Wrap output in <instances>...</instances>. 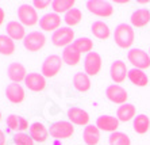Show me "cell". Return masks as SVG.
I'll use <instances>...</instances> for the list:
<instances>
[{"label":"cell","instance_id":"obj_1","mask_svg":"<svg viewBox=\"0 0 150 145\" xmlns=\"http://www.w3.org/2000/svg\"><path fill=\"white\" fill-rule=\"evenodd\" d=\"M134 39H135V31H134V27L131 25H129V23H120V25H118L115 27L114 41H115V43L119 48L129 49L134 43Z\"/></svg>","mask_w":150,"mask_h":145},{"label":"cell","instance_id":"obj_2","mask_svg":"<svg viewBox=\"0 0 150 145\" xmlns=\"http://www.w3.org/2000/svg\"><path fill=\"white\" fill-rule=\"evenodd\" d=\"M127 60L129 63L133 65L137 69H141V71H145V69H149L150 68V56L147 52L142 49H138V48H134V49H130L129 53H127Z\"/></svg>","mask_w":150,"mask_h":145},{"label":"cell","instance_id":"obj_3","mask_svg":"<svg viewBox=\"0 0 150 145\" xmlns=\"http://www.w3.org/2000/svg\"><path fill=\"white\" fill-rule=\"evenodd\" d=\"M49 133L53 138L65 140V138H69L73 136L74 127L73 124H70L69 121H57V122L50 125Z\"/></svg>","mask_w":150,"mask_h":145},{"label":"cell","instance_id":"obj_4","mask_svg":"<svg viewBox=\"0 0 150 145\" xmlns=\"http://www.w3.org/2000/svg\"><path fill=\"white\" fill-rule=\"evenodd\" d=\"M74 42V31L72 27H59L57 31L53 33L52 43L57 48H67Z\"/></svg>","mask_w":150,"mask_h":145},{"label":"cell","instance_id":"obj_5","mask_svg":"<svg viewBox=\"0 0 150 145\" xmlns=\"http://www.w3.org/2000/svg\"><path fill=\"white\" fill-rule=\"evenodd\" d=\"M87 10L91 14L100 16V18H108L114 14V7L110 1H104V0H89L85 4Z\"/></svg>","mask_w":150,"mask_h":145},{"label":"cell","instance_id":"obj_6","mask_svg":"<svg viewBox=\"0 0 150 145\" xmlns=\"http://www.w3.org/2000/svg\"><path fill=\"white\" fill-rule=\"evenodd\" d=\"M62 58L57 54H50L45 58V61L42 63V68H41V73L45 77H54L56 75H58V72L61 71L62 67Z\"/></svg>","mask_w":150,"mask_h":145},{"label":"cell","instance_id":"obj_7","mask_svg":"<svg viewBox=\"0 0 150 145\" xmlns=\"http://www.w3.org/2000/svg\"><path fill=\"white\" fill-rule=\"evenodd\" d=\"M18 19L23 26H35L39 23L38 12L33 4H22L18 8Z\"/></svg>","mask_w":150,"mask_h":145},{"label":"cell","instance_id":"obj_8","mask_svg":"<svg viewBox=\"0 0 150 145\" xmlns=\"http://www.w3.org/2000/svg\"><path fill=\"white\" fill-rule=\"evenodd\" d=\"M45 43H46V37L42 31L28 33L26 38L23 39V46L26 48V50L31 52V53L39 52L45 46Z\"/></svg>","mask_w":150,"mask_h":145},{"label":"cell","instance_id":"obj_9","mask_svg":"<svg viewBox=\"0 0 150 145\" xmlns=\"http://www.w3.org/2000/svg\"><path fill=\"white\" fill-rule=\"evenodd\" d=\"M105 96L110 102L115 103V104H125L127 103V98H129V94L126 91L125 87L119 84H112L108 85L107 90H105Z\"/></svg>","mask_w":150,"mask_h":145},{"label":"cell","instance_id":"obj_10","mask_svg":"<svg viewBox=\"0 0 150 145\" xmlns=\"http://www.w3.org/2000/svg\"><path fill=\"white\" fill-rule=\"evenodd\" d=\"M101 69V57L96 52L88 53L84 58V72L88 76H96Z\"/></svg>","mask_w":150,"mask_h":145},{"label":"cell","instance_id":"obj_11","mask_svg":"<svg viewBox=\"0 0 150 145\" xmlns=\"http://www.w3.org/2000/svg\"><path fill=\"white\" fill-rule=\"evenodd\" d=\"M39 27L43 31H57L61 27V16L56 12H47L39 19Z\"/></svg>","mask_w":150,"mask_h":145},{"label":"cell","instance_id":"obj_12","mask_svg":"<svg viewBox=\"0 0 150 145\" xmlns=\"http://www.w3.org/2000/svg\"><path fill=\"white\" fill-rule=\"evenodd\" d=\"M110 75H111L112 82L115 84H120L126 80V77L129 76V69L126 67V64L122 60H116L111 64L110 68Z\"/></svg>","mask_w":150,"mask_h":145},{"label":"cell","instance_id":"obj_13","mask_svg":"<svg viewBox=\"0 0 150 145\" xmlns=\"http://www.w3.org/2000/svg\"><path fill=\"white\" fill-rule=\"evenodd\" d=\"M25 85L33 92H41L46 88V77L42 73H28L25 80Z\"/></svg>","mask_w":150,"mask_h":145},{"label":"cell","instance_id":"obj_14","mask_svg":"<svg viewBox=\"0 0 150 145\" xmlns=\"http://www.w3.org/2000/svg\"><path fill=\"white\" fill-rule=\"evenodd\" d=\"M68 118H69L70 124L79 125V126H88L89 119H91L89 114L80 107H70L68 110Z\"/></svg>","mask_w":150,"mask_h":145},{"label":"cell","instance_id":"obj_15","mask_svg":"<svg viewBox=\"0 0 150 145\" xmlns=\"http://www.w3.org/2000/svg\"><path fill=\"white\" fill-rule=\"evenodd\" d=\"M7 75H8V77H10L11 83H18L19 84L21 82H25L28 73L23 64L11 63L7 68Z\"/></svg>","mask_w":150,"mask_h":145},{"label":"cell","instance_id":"obj_16","mask_svg":"<svg viewBox=\"0 0 150 145\" xmlns=\"http://www.w3.org/2000/svg\"><path fill=\"white\" fill-rule=\"evenodd\" d=\"M6 96H7V99L10 100L11 103L18 104V103H22L25 100L26 94L21 84H18V83H10V84L6 87Z\"/></svg>","mask_w":150,"mask_h":145},{"label":"cell","instance_id":"obj_17","mask_svg":"<svg viewBox=\"0 0 150 145\" xmlns=\"http://www.w3.org/2000/svg\"><path fill=\"white\" fill-rule=\"evenodd\" d=\"M7 127L11 129L15 133H25L27 129H30L28 126V121L25 117H21V115H15V114H11L7 117Z\"/></svg>","mask_w":150,"mask_h":145},{"label":"cell","instance_id":"obj_18","mask_svg":"<svg viewBox=\"0 0 150 145\" xmlns=\"http://www.w3.org/2000/svg\"><path fill=\"white\" fill-rule=\"evenodd\" d=\"M96 126L100 131H108V133H115L119 126V119L112 115H100L96 119Z\"/></svg>","mask_w":150,"mask_h":145},{"label":"cell","instance_id":"obj_19","mask_svg":"<svg viewBox=\"0 0 150 145\" xmlns=\"http://www.w3.org/2000/svg\"><path fill=\"white\" fill-rule=\"evenodd\" d=\"M6 31H7V36L14 41H23L26 38V30L25 26L22 25L19 21H12L7 23V27H6Z\"/></svg>","mask_w":150,"mask_h":145},{"label":"cell","instance_id":"obj_20","mask_svg":"<svg viewBox=\"0 0 150 145\" xmlns=\"http://www.w3.org/2000/svg\"><path fill=\"white\" fill-rule=\"evenodd\" d=\"M130 23L133 27H145L150 23V11L147 8H138L130 16Z\"/></svg>","mask_w":150,"mask_h":145},{"label":"cell","instance_id":"obj_21","mask_svg":"<svg viewBox=\"0 0 150 145\" xmlns=\"http://www.w3.org/2000/svg\"><path fill=\"white\" fill-rule=\"evenodd\" d=\"M28 131H30L31 138L37 142H45L50 134L49 129H47L43 124H41V122H34V124H31Z\"/></svg>","mask_w":150,"mask_h":145},{"label":"cell","instance_id":"obj_22","mask_svg":"<svg viewBox=\"0 0 150 145\" xmlns=\"http://www.w3.org/2000/svg\"><path fill=\"white\" fill-rule=\"evenodd\" d=\"M137 117V110L135 106L131 103H125L122 106H119L116 110V118L119 119V122H129Z\"/></svg>","mask_w":150,"mask_h":145},{"label":"cell","instance_id":"obj_23","mask_svg":"<svg viewBox=\"0 0 150 145\" xmlns=\"http://www.w3.org/2000/svg\"><path fill=\"white\" fill-rule=\"evenodd\" d=\"M83 140L87 145H98L100 141V130L96 125H88L83 131Z\"/></svg>","mask_w":150,"mask_h":145},{"label":"cell","instance_id":"obj_24","mask_svg":"<svg viewBox=\"0 0 150 145\" xmlns=\"http://www.w3.org/2000/svg\"><path fill=\"white\" fill-rule=\"evenodd\" d=\"M72 83L79 92H87L91 88V79L85 72H77L72 79Z\"/></svg>","mask_w":150,"mask_h":145},{"label":"cell","instance_id":"obj_25","mask_svg":"<svg viewBox=\"0 0 150 145\" xmlns=\"http://www.w3.org/2000/svg\"><path fill=\"white\" fill-rule=\"evenodd\" d=\"M61 58H62L64 64H67V65H69V67H74V65H77V64L80 63L81 54L74 49L73 45H69L64 49Z\"/></svg>","mask_w":150,"mask_h":145},{"label":"cell","instance_id":"obj_26","mask_svg":"<svg viewBox=\"0 0 150 145\" xmlns=\"http://www.w3.org/2000/svg\"><path fill=\"white\" fill-rule=\"evenodd\" d=\"M127 79L137 87H146L149 84V77L145 73V71H141V69H137V68L130 69Z\"/></svg>","mask_w":150,"mask_h":145},{"label":"cell","instance_id":"obj_27","mask_svg":"<svg viewBox=\"0 0 150 145\" xmlns=\"http://www.w3.org/2000/svg\"><path fill=\"white\" fill-rule=\"evenodd\" d=\"M91 33L93 34V37H96L99 39H107L111 36V30H110L108 25L104 23L103 21L93 22L91 26Z\"/></svg>","mask_w":150,"mask_h":145},{"label":"cell","instance_id":"obj_28","mask_svg":"<svg viewBox=\"0 0 150 145\" xmlns=\"http://www.w3.org/2000/svg\"><path fill=\"white\" fill-rule=\"evenodd\" d=\"M133 127L135 133L138 134H145L150 129V118L145 114H138L133 121Z\"/></svg>","mask_w":150,"mask_h":145},{"label":"cell","instance_id":"obj_29","mask_svg":"<svg viewBox=\"0 0 150 145\" xmlns=\"http://www.w3.org/2000/svg\"><path fill=\"white\" fill-rule=\"evenodd\" d=\"M76 1L74 0H53L52 1V8L53 12L56 14H67L70 10L74 8Z\"/></svg>","mask_w":150,"mask_h":145},{"label":"cell","instance_id":"obj_30","mask_svg":"<svg viewBox=\"0 0 150 145\" xmlns=\"http://www.w3.org/2000/svg\"><path fill=\"white\" fill-rule=\"evenodd\" d=\"M73 48L79 52V53H91L93 52V42H92L91 38H88V37H80V38L74 39V42L72 43Z\"/></svg>","mask_w":150,"mask_h":145},{"label":"cell","instance_id":"obj_31","mask_svg":"<svg viewBox=\"0 0 150 145\" xmlns=\"http://www.w3.org/2000/svg\"><path fill=\"white\" fill-rule=\"evenodd\" d=\"M81 21H83V11L76 7H74L73 10H70L69 12H67L65 16H64V22L68 25V27L77 26Z\"/></svg>","mask_w":150,"mask_h":145},{"label":"cell","instance_id":"obj_32","mask_svg":"<svg viewBox=\"0 0 150 145\" xmlns=\"http://www.w3.org/2000/svg\"><path fill=\"white\" fill-rule=\"evenodd\" d=\"M15 52V41L8 36H0V54L11 56Z\"/></svg>","mask_w":150,"mask_h":145},{"label":"cell","instance_id":"obj_33","mask_svg":"<svg viewBox=\"0 0 150 145\" xmlns=\"http://www.w3.org/2000/svg\"><path fill=\"white\" fill-rule=\"evenodd\" d=\"M110 145H131V140L127 134L122 133V131H115L111 133L108 138Z\"/></svg>","mask_w":150,"mask_h":145},{"label":"cell","instance_id":"obj_34","mask_svg":"<svg viewBox=\"0 0 150 145\" xmlns=\"http://www.w3.org/2000/svg\"><path fill=\"white\" fill-rule=\"evenodd\" d=\"M15 145H34V140L27 133H15L14 134Z\"/></svg>","mask_w":150,"mask_h":145},{"label":"cell","instance_id":"obj_35","mask_svg":"<svg viewBox=\"0 0 150 145\" xmlns=\"http://www.w3.org/2000/svg\"><path fill=\"white\" fill-rule=\"evenodd\" d=\"M31 4L35 10H45L49 6H52V1H47V0H34Z\"/></svg>","mask_w":150,"mask_h":145},{"label":"cell","instance_id":"obj_36","mask_svg":"<svg viewBox=\"0 0 150 145\" xmlns=\"http://www.w3.org/2000/svg\"><path fill=\"white\" fill-rule=\"evenodd\" d=\"M0 145H6V134L1 129H0Z\"/></svg>","mask_w":150,"mask_h":145},{"label":"cell","instance_id":"obj_37","mask_svg":"<svg viewBox=\"0 0 150 145\" xmlns=\"http://www.w3.org/2000/svg\"><path fill=\"white\" fill-rule=\"evenodd\" d=\"M4 19H6V12H4V10L1 7H0V26L3 25Z\"/></svg>","mask_w":150,"mask_h":145},{"label":"cell","instance_id":"obj_38","mask_svg":"<svg viewBox=\"0 0 150 145\" xmlns=\"http://www.w3.org/2000/svg\"><path fill=\"white\" fill-rule=\"evenodd\" d=\"M0 121H1V113H0Z\"/></svg>","mask_w":150,"mask_h":145},{"label":"cell","instance_id":"obj_39","mask_svg":"<svg viewBox=\"0 0 150 145\" xmlns=\"http://www.w3.org/2000/svg\"><path fill=\"white\" fill-rule=\"evenodd\" d=\"M149 56H150V49H149Z\"/></svg>","mask_w":150,"mask_h":145}]
</instances>
